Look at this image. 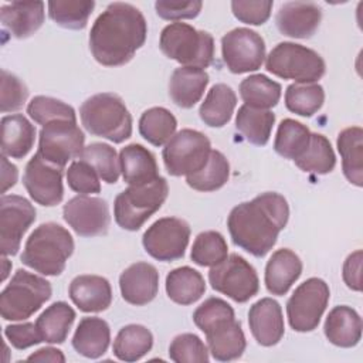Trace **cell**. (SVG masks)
<instances>
[{
  "label": "cell",
  "mask_w": 363,
  "mask_h": 363,
  "mask_svg": "<svg viewBox=\"0 0 363 363\" xmlns=\"http://www.w3.org/2000/svg\"><path fill=\"white\" fill-rule=\"evenodd\" d=\"M190 227L177 217H163L155 221L142 237L145 251L157 261H176L184 255L189 245Z\"/></svg>",
  "instance_id": "4fadbf2b"
},
{
  "label": "cell",
  "mask_w": 363,
  "mask_h": 363,
  "mask_svg": "<svg viewBox=\"0 0 363 363\" xmlns=\"http://www.w3.org/2000/svg\"><path fill=\"white\" fill-rule=\"evenodd\" d=\"M79 118L94 136L122 143L132 135V116L122 98L112 92L89 96L79 106Z\"/></svg>",
  "instance_id": "277c9868"
},
{
  "label": "cell",
  "mask_w": 363,
  "mask_h": 363,
  "mask_svg": "<svg viewBox=\"0 0 363 363\" xmlns=\"http://www.w3.org/2000/svg\"><path fill=\"white\" fill-rule=\"evenodd\" d=\"M177 129L174 115L162 106L145 111L139 119V132L145 140L155 146L166 145Z\"/></svg>",
  "instance_id": "74e56055"
},
{
  "label": "cell",
  "mask_w": 363,
  "mask_h": 363,
  "mask_svg": "<svg viewBox=\"0 0 363 363\" xmlns=\"http://www.w3.org/2000/svg\"><path fill=\"white\" fill-rule=\"evenodd\" d=\"M337 150L342 157L345 177L354 186L363 184V130L360 126H350L337 135Z\"/></svg>",
  "instance_id": "f546056e"
},
{
  "label": "cell",
  "mask_w": 363,
  "mask_h": 363,
  "mask_svg": "<svg viewBox=\"0 0 363 363\" xmlns=\"http://www.w3.org/2000/svg\"><path fill=\"white\" fill-rule=\"evenodd\" d=\"M248 325L261 346L277 345L285 332L281 305L272 298H261L248 311Z\"/></svg>",
  "instance_id": "ffe728a7"
},
{
  "label": "cell",
  "mask_w": 363,
  "mask_h": 363,
  "mask_svg": "<svg viewBox=\"0 0 363 363\" xmlns=\"http://www.w3.org/2000/svg\"><path fill=\"white\" fill-rule=\"evenodd\" d=\"M203 3L200 0H189V1H170V0H157L155 3L156 13L160 18L164 20H183V18H194L201 11Z\"/></svg>",
  "instance_id": "816d5d0a"
},
{
  "label": "cell",
  "mask_w": 363,
  "mask_h": 363,
  "mask_svg": "<svg viewBox=\"0 0 363 363\" xmlns=\"http://www.w3.org/2000/svg\"><path fill=\"white\" fill-rule=\"evenodd\" d=\"M68 295L82 312H102L111 306L112 288L106 278L99 275H78L68 288Z\"/></svg>",
  "instance_id": "7402d4cb"
},
{
  "label": "cell",
  "mask_w": 363,
  "mask_h": 363,
  "mask_svg": "<svg viewBox=\"0 0 363 363\" xmlns=\"http://www.w3.org/2000/svg\"><path fill=\"white\" fill-rule=\"evenodd\" d=\"M95 7V1H48L50 18L62 28L82 30L88 24V18Z\"/></svg>",
  "instance_id": "b9f144b4"
},
{
  "label": "cell",
  "mask_w": 363,
  "mask_h": 363,
  "mask_svg": "<svg viewBox=\"0 0 363 363\" xmlns=\"http://www.w3.org/2000/svg\"><path fill=\"white\" fill-rule=\"evenodd\" d=\"M3 27L16 38L33 35L44 23L43 1H11L0 9Z\"/></svg>",
  "instance_id": "603a6c76"
},
{
  "label": "cell",
  "mask_w": 363,
  "mask_h": 363,
  "mask_svg": "<svg viewBox=\"0 0 363 363\" xmlns=\"http://www.w3.org/2000/svg\"><path fill=\"white\" fill-rule=\"evenodd\" d=\"M228 254V245L218 231L200 233L191 247L190 258L200 267H214L224 261Z\"/></svg>",
  "instance_id": "ee69618b"
},
{
  "label": "cell",
  "mask_w": 363,
  "mask_h": 363,
  "mask_svg": "<svg viewBox=\"0 0 363 363\" xmlns=\"http://www.w3.org/2000/svg\"><path fill=\"white\" fill-rule=\"evenodd\" d=\"M27 113L35 123L43 126L47 125L48 122L58 121V119L77 122V115L71 105L60 99L44 96V95H37L28 102Z\"/></svg>",
  "instance_id": "f6af8a7d"
},
{
  "label": "cell",
  "mask_w": 363,
  "mask_h": 363,
  "mask_svg": "<svg viewBox=\"0 0 363 363\" xmlns=\"http://www.w3.org/2000/svg\"><path fill=\"white\" fill-rule=\"evenodd\" d=\"M27 360H34V362H52V363H64L65 362V356L62 354V352L60 349L55 347H41L37 352H34L33 354H30L27 357Z\"/></svg>",
  "instance_id": "11a10c76"
},
{
  "label": "cell",
  "mask_w": 363,
  "mask_h": 363,
  "mask_svg": "<svg viewBox=\"0 0 363 363\" xmlns=\"http://www.w3.org/2000/svg\"><path fill=\"white\" fill-rule=\"evenodd\" d=\"M221 52L233 74H245L261 68L265 58L264 38L254 30L238 27L221 38Z\"/></svg>",
  "instance_id": "5bb4252c"
},
{
  "label": "cell",
  "mask_w": 363,
  "mask_h": 363,
  "mask_svg": "<svg viewBox=\"0 0 363 363\" xmlns=\"http://www.w3.org/2000/svg\"><path fill=\"white\" fill-rule=\"evenodd\" d=\"M96 170L84 160H74L67 169V182L71 190L79 194L101 191V182Z\"/></svg>",
  "instance_id": "7dc6e473"
},
{
  "label": "cell",
  "mask_w": 363,
  "mask_h": 363,
  "mask_svg": "<svg viewBox=\"0 0 363 363\" xmlns=\"http://www.w3.org/2000/svg\"><path fill=\"white\" fill-rule=\"evenodd\" d=\"M169 357L176 363H207L208 347L194 333L177 335L169 346Z\"/></svg>",
  "instance_id": "bcb514c9"
},
{
  "label": "cell",
  "mask_w": 363,
  "mask_h": 363,
  "mask_svg": "<svg viewBox=\"0 0 363 363\" xmlns=\"http://www.w3.org/2000/svg\"><path fill=\"white\" fill-rule=\"evenodd\" d=\"M146 34L147 23L142 11L129 3L115 1L92 24L89 50L101 65L119 67L133 58Z\"/></svg>",
  "instance_id": "6da1fadb"
},
{
  "label": "cell",
  "mask_w": 363,
  "mask_h": 363,
  "mask_svg": "<svg viewBox=\"0 0 363 363\" xmlns=\"http://www.w3.org/2000/svg\"><path fill=\"white\" fill-rule=\"evenodd\" d=\"M10 268H11V262L7 259V255H3L1 257V281L7 278Z\"/></svg>",
  "instance_id": "6f0895ef"
},
{
  "label": "cell",
  "mask_w": 363,
  "mask_h": 363,
  "mask_svg": "<svg viewBox=\"0 0 363 363\" xmlns=\"http://www.w3.org/2000/svg\"><path fill=\"white\" fill-rule=\"evenodd\" d=\"M17 167L7 160V156L1 155V193H6L17 182Z\"/></svg>",
  "instance_id": "9f6ffc18"
},
{
  "label": "cell",
  "mask_w": 363,
  "mask_h": 363,
  "mask_svg": "<svg viewBox=\"0 0 363 363\" xmlns=\"http://www.w3.org/2000/svg\"><path fill=\"white\" fill-rule=\"evenodd\" d=\"M35 126L21 113L1 118V155L23 159L33 149Z\"/></svg>",
  "instance_id": "83f0119b"
},
{
  "label": "cell",
  "mask_w": 363,
  "mask_h": 363,
  "mask_svg": "<svg viewBox=\"0 0 363 363\" xmlns=\"http://www.w3.org/2000/svg\"><path fill=\"white\" fill-rule=\"evenodd\" d=\"M289 218V206L284 196L267 191L235 206L227 218V227L235 245L254 257L267 255Z\"/></svg>",
  "instance_id": "7a4b0ae2"
},
{
  "label": "cell",
  "mask_w": 363,
  "mask_h": 363,
  "mask_svg": "<svg viewBox=\"0 0 363 363\" xmlns=\"http://www.w3.org/2000/svg\"><path fill=\"white\" fill-rule=\"evenodd\" d=\"M111 329L106 320L96 316L82 318L72 336V347L88 359H98L109 347Z\"/></svg>",
  "instance_id": "f1b7e54d"
},
{
  "label": "cell",
  "mask_w": 363,
  "mask_h": 363,
  "mask_svg": "<svg viewBox=\"0 0 363 363\" xmlns=\"http://www.w3.org/2000/svg\"><path fill=\"white\" fill-rule=\"evenodd\" d=\"M208 353L218 362H231L242 356L247 340L240 320L228 318L204 332Z\"/></svg>",
  "instance_id": "44dd1931"
},
{
  "label": "cell",
  "mask_w": 363,
  "mask_h": 363,
  "mask_svg": "<svg viewBox=\"0 0 363 363\" xmlns=\"http://www.w3.org/2000/svg\"><path fill=\"white\" fill-rule=\"evenodd\" d=\"M167 296L179 305H191L206 292L203 275L191 267H179L166 277Z\"/></svg>",
  "instance_id": "1f68e13d"
},
{
  "label": "cell",
  "mask_w": 363,
  "mask_h": 363,
  "mask_svg": "<svg viewBox=\"0 0 363 363\" xmlns=\"http://www.w3.org/2000/svg\"><path fill=\"white\" fill-rule=\"evenodd\" d=\"M211 153L210 139L194 129H182L164 145L162 157L172 176H190L201 170Z\"/></svg>",
  "instance_id": "9c48e42d"
},
{
  "label": "cell",
  "mask_w": 363,
  "mask_h": 363,
  "mask_svg": "<svg viewBox=\"0 0 363 363\" xmlns=\"http://www.w3.org/2000/svg\"><path fill=\"white\" fill-rule=\"evenodd\" d=\"M328 284L316 277L308 278L291 295L286 302L289 326L296 332H311L318 328L329 303Z\"/></svg>",
  "instance_id": "30bf717a"
},
{
  "label": "cell",
  "mask_w": 363,
  "mask_h": 363,
  "mask_svg": "<svg viewBox=\"0 0 363 363\" xmlns=\"http://www.w3.org/2000/svg\"><path fill=\"white\" fill-rule=\"evenodd\" d=\"M322 18V9L313 1L284 3L275 17L281 34L291 38H309L315 34Z\"/></svg>",
  "instance_id": "ac0fdd59"
},
{
  "label": "cell",
  "mask_w": 363,
  "mask_h": 363,
  "mask_svg": "<svg viewBox=\"0 0 363 363\" xmlns=\"http://www.w3.org/2000/svg\"><path fill=\"white\" fill-rule=\"evenodd\" d=\"M208 84V74L201 68L179 67L169 81V96L180 108H193L203 96Z\"/></svg>",
  "instance_id": "484cf974"
},
{
  "label": "cell",
  "mask_w": 363,
  "mask_h": 363,
  "mask_svg": "<svg viewBox=\"0 0 363 363\" xmlns=\"http://www.w3.org/2000/svg\"><path fill=\"white\" fill-rule=\"evenodd\" d=\"M238 91L244 105L257 109H269L279 102L282 88L267 75L254 74L241 81Z\"/></svg>",
  "instance_id": "d590c367"
},
{
  "label": "cell",
  "mask_w": 363,
  "mask_h": 363,
  "mask_svg": "<svg viewBox=\"0 0 363 363\" xmlns=\"http://www.w3.org/2000/svg\"><path fill=\"white\" fill-rule=\"evenodd\" d=\"M211 288L238 303L250 301L258 294L259 279L255 268L241 255H227L224 261L211 267L208 272Z\"/></svg>",
  "instance_id": "8fae6325"
},
{
  "label": "cell",
  "mask_w": 363,
  "mask_h": 363,
  "mask_svg": "<svg viewBox=\"0 0 363 363\" xmlns=\"http://www.w3.org/2000/svg\"><path fill=\"white\" fill-rule=\"evenodd\" d=\"M362 318L350 306H335L325 320L326 339L339 347H353L362 339Z\"/></svg>",
  "instance_id": "4316f807"
},
{
  "label": "cell",
  "mask_w": 363,
  "mask_h": 363,
  "mask_svg": "<svg viewBox=\"0 0 363 363\" xmlns=\"http://www.w3.org/2000/svg\"><path fill=\"white\" fill-rule=\"evenodd\" d=\"M268 72L282 78L294 79L296 84H313L325 75L323 58L302 44L284 41L277 44L267 57Z\"/></svg>",
  "instance_id": "ba28073f"
},
{
  "label": "cell",
  "mask_w": 363,
  "mask_h": 363,
  "mask_svg": "<svg viewBox=\"0 0 363 363\" xmlns=\"http://www.w3.org/2000/svg\"><path fill=\"white\" fill-rule=\"evenodd\" d=\"M167 194L169 186L162 176L143 186H129L115 199L113 217L116 224L123 230H139L162 207Z\"/></svg>",
  "instance_id": "52a82bcc"
},
{
  "label": "cell",
  "mask_w": 363,
  "mask_h": 363,
  "mask_svg": "<svg viewBox=\"0 0 363 363\" xmlns=\"http://www.w3.org/2000/svg\"><path fill=\"white\" fill-rule=\"evenodd\" d=\"M119 167L123 180L129 186H143L159 177L155 155L139 143H130L122 147Z\"/></svg>",
  "instance_id": "d4e9b609"
},
{
  "label": "cell",
  "mask_w": 363,
  "mask_h": 363,
  "mask_svg": "<svg viewBox=\"0 0 363 363\" xmlns=\"http://www.w3.org/2000/svg\"><path fill=\"white\" fill-rule=\"evenodd\" d=\"M234 316V309L224 299L211 296L196 308L193 312V322L204 333L217 322Z\"/></svg>",
  "instance_id": "c3c4849f"
},
{
  "label": "cell",
  "mask_w": 363,
  "mask_h": 363,
  "mask_svg": "<svg viewBox=\"0 0 363 363\" xmlns=\"http://www.w3.org/2000/svg\"><path fill=\"white\" fill-rule=\"evenodd\" d=\"M62 170L35 153L26 164L23 174V184L30 197L45 207L60 204L64 197Z\"/></svg>",
  "instance_id": "e0dca14e"
},
{
  "label": "cell",
  "mask_w": 363,
  "mask_h": 363,
  "mask_svg": "<svg viewBox=\"0 0 363 363\" xmlns=\"http://www.w3.org/2000/svg\"><path fill=\"white\" fill-rule=\"evenodd\" d=\"M294 162L303 172L328 174L335 169L336 156L330 142L323 135L311 133V142L308 149L301 157Z\"/></svg>",
  "instance_id": "ab89813d"
},
{
  "label": "cell",
  "mask_w": 363,
  "mask_h": 363,
  "mask_svg": "<svg viewBox=\"0 0 363 363\" xmlns=\"http://www.w3.org/2000/svg\"><path fill=\"white\" fill-rule=\"evenodd\" d=\"M237 105V95L227 84H216L200 105V119L211 128H221L231 121Z\"/></svg>",
  "instance_id": "4dcf8cb0"
},
{
  "label": "cell",
  "mask_w": 363,
  "mask_h": 363,
  "mask_svg": "<svg viewBox=\"0 0 363 363\" xmlns=\"http://www.w3.org/2000/svg\"><path fill=\"white\" fill-rule=\"evenodd\" d=\"M51 284L26 269H17L0 294V313L4 320H26L50 298Z\"/></svg>",
  "instance_id": "8992f818"
},
{
  "label": "cell",
  "mask_w": 363,
  "mask_h": 363,
  "mask_svg": "<svg viewBox=\"0 0 363 363\" xmlns=\"http://www.w3.org/2000/svg\"><path fill=\"white\" fill-rule=\"evenodd\" d=\"M272 1H231V10L237 20L250 26L264 24L272 10Z\"/></svg>",
  "instance_id": "f907efd6"
},
{
  "label": "cell",
  "mask_w": 363,
  "mask_h": 363,
  "mask_svg": "<svg viewBox=\"0 0 363 363\" xmlns=\"http://www.w3.org/2000/svg\"><path fill=\"white\" fill-rule=\"evenodd\" d=\"M4 336L9 339L11 346L18 350H24L43 342L35 323L31 322L6 326Z\"/></svg>",
  "instance_id": "f5cc1de1"
},
{
  "label": "cell",
  "mask_w": 363,
  "mask_h": 363,
  "mask_svg": "<svg viewBox=\"0 0 363 363\" xmlns=\"http://www.w3.org/2000/svg\"><path fill=\"white\" fill-rule=\"evenodd\" d=\"M230 177V163L227 157L216 149H211L206 166L194 174L186 176L187 184L197 191H214L221 189Z\"/></svg>",
  "instance_id": "f35d334b"
},
{
  "label": "cell",
  "mask_w": 363,
  "mask_h": 363,
  "mask_svg": "<svg viewBox=\"0 0 363 363\" xmlns=\"http://www.w3.org/2000/svg\"><path fill=\"white\" fill-rule=\"evenodd\" d=\"M85 135L77 122L58 119L48 122L40 130L37 153L48 163L61 169L72 159H79Z\"/></svg>",
  "instance_id": "7c38bea8"
},
{
  "label": "cell",
  "mask_w": 363,
  "mask_h": 363,
  "mask_svg": "<svg viewBox=\"0 0 363 363\" xmlns=\"http://www.w3.org/2000/svg\"><path fill=\"white\" fill-rule=\"evenodd\" d=\"M159 47L167 58L177 61L182 67L204 69L214 58L211 34L180 21L170 23L162 30Z\"/></svg>",
  "instance_id": "5b68a950"
},
{
  "label": "cell",
  "mask_w": 363,
  "mask_h": 363,
  "mask_svg": "<svg viewBox=\"0 0 363 363\" xmlns=\"http://www.w3.org/2000/svg\"><path fill=\"white\" fill-rule=\"evenodd\" d=\"M81 160L89 163L98 173V176L108 184H113L119 179V157L116 156L115 147L108 143L95 142L84 147Z\"/></svg>",
  "instance_id": "7bdbcfd3"
},
{
  "label": "cell",
  "mask_w": 363,
  "mask_h": 363,
  "mask_svg": "<svg viewBox=\"0 0 363 363\" xmlns=\"http://www.w3.org/2000/svg\"><path fill=\"white\" fill-rule=\"evenodd\" d=\"M74 252L71 233L57 223L40 224L27 238L21 262L48 277L60 275Z\"/></svg>",
  "instance_id": "3957f363"
},
{
  "label": "cell",
  "mask_w": 363,
  "mask_h": 363,
  "mask_svg": "<svg viewBox=\"0 0 363 363\" xmlns=\"http://www.w3.org/2000/svg\"><path fill=\"white\" fill-rule=\"evenodd\" d=\"M122 298L136 306L152 302L159 291V272L149 262H135L119 277Z\"/></svg>",
  "instance_id": "d6986e66"
},
{
  "label": "cell",
  "mask_w": 363,
  "mask_h": 363,
  "mask_svg": "<svg viewBox=\"0 0 363 363\" xmlns=\"http://www.w3.org/2000/svg\"><path fill=\"white\" fill-rule=\"evenodd\" d=\"M35 221L34 206L21 196L3 194L0 199L1 255H16L28 227Z\"/></svg>",
  "instance_id": "9a60e30c"
},
{
  "label": "cell",
  "mask_w": 363,
  "mask_h": 363,
  "mask_svg": "<svg viewBox=\"0 0 363 363\" xmlns=\"http://www.w3.org/2000/svg\"><path fill=\"white\" fill-rule=\"evenodd\" d=\"M275 123V113L269 109H257L247 105L238 108L235 116V128L244 139L255 146L268 143L272 126Z\"/></svg>",
  "instance_id": "836d02e7"
},
{
  "label": "cell",
  "mask_w": 363,
  "mask_h": 363,
  "mask_svg": "<svg viewBox=\"0 0 363 363\" xmlns=\"http://www.w3.org/2000/svg\"><path fill=\"white\" fill-rule=\"evenodd\" d=\"M75 311L67 302H54L37 318L35 326L43 342L64 343L75 320Z\"/></svg>",
  "instance_id": "d6a6232c"
},
{
  "label": "cell",
  "mask_w": 363,
  "mask_h": 363,
  "mask_svg": "<svg viewBox=\"0 0 363 363\" xmlns=\"http://www.w3.org/2000/svg\"><path fill=\"white\" fill-rule=\"evenodd\" d=\"M65 223L81 237L106 234L111 216L108 203L99 197L78 194L69 199L62 208Z\"/></svg>",
  "instance_id": "2e32d148"
},
{
  "label": "cell",
  "mask_w": 363,
  "mask_h": 363,
  "mask_svg": "<svg viewBox=\"0 0 363 363\" xmlns=\"http://www.w3.org/2000/svg\"><path fill=\"white\" fill-rule=\"evenodd\" d=\"M302 274L301 258L289 248L277 250L265 267V286L269 294L282 296Z\"/></svg>",
  "instance_id": "cb8c5ba5"
},
{
  "label": "cell",
  "mask_w": 363,
  "mask_h": 363,
  "mask_svg": "<svg viewBox=\"0 0 363 363\" xmlns=\"http://www.w3.org/2000/svg\"><path fill=\"white\" fill-rule=\"evenodd\" d=\"M153 346V335L143 325L123 326L113 340V354L122 362H136L146 356Z\"/></svg>",
  "instance_id": "e575fe53"
},
{
  "label": "cell",
  "mask_w": 363,
  "mask_h": 363,
  "mask_svg": "<svg viewBox=\"0 0 363 363\" xmlns=\"http://www.w3.org/2000/svg\"><path fill=\"white\" fill-rule=\"evenodd\" d=\"M325 101V91L318 82L313 84H291L285 91V105L288 111L301 115L312 116L316 113Z\"/></svg>",
  "instance_id": "60d3db41"
},
{
  "label": "cell",
  "mask_w": 363,
  "mask_h": 363,
  "mask_svg": "<svg viewBox=\"0 0 363 363\" xmlns=\"http://www.w3.org/2000/svg\"><path fill=\"white\" fill-rule=\"evenodd\" d=\"M360 267H362V250H357L352 252L345 264H343V281L347 285V288L353 291L362 289V281H360Z\"/></svg>",
  "instance_id": "db71d44e"
},
{
  "label": "cell",
  "mask_w": 363,
  "mask_h": 363,
  "mask_svg": "<svg viewBox=\"0 0 363 363\" xmlns=\"http://www.w3.org/2000/svg\"><path fill=\"white\" fill-rule=\"evenodd\" d=\"M28 96L27 86L14 74L1 69V101L0 109L3 113L18 111L23 108Z\"/></svg>",
  "instance_id": "681fc988"
},
{
  "label": "cell",
  "mask_w": 363,
  "mask_h": 363,
  "mask_svg": "<svg viewBox=\"0 0 363 363\" xmlns=\"http://www.w3.org/2000/svg\"><path fill=\"white\" fill-rule=\"evenodd\" d=\"M311 142V130L301 122L286 118L281 121L277 129L274 149L275 152L291 160H296L303 155Z\"/></svg>",
  "instance_id": "8d00e7d4"
}]
</instances>
